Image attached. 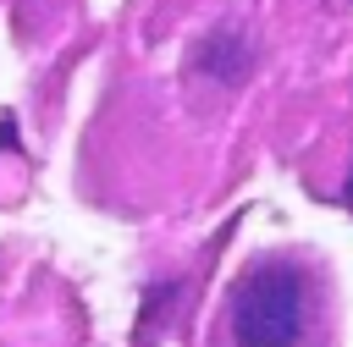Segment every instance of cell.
Listing matches in <instances>:
<instances>
[{
	"label": "cell",
	"instance_id": "obj_1",
	"mask_svg": "<svg viewBox=\"0 0 353 347\" xmlns=\"http://www.w3.org/2000/svg\"><path fill=\"white\" fill-rule=\"evenodd\" d=\"M309 319V281L287 259L248 264L232 286V347H298Z\"/></svg>",
	"mask_w": 353,
	"mask_h": 347
},
{
	"label": "cell",
	"instance_id": "obj_2",
	"mask_svg": "<svg viewBox=\"0 0 353 347\" xmlns=\"http://www.w3.org/2000/svg\"><path fill=\"white\" fill-rule=\"evenodd\" d=\"M193 66H199L204 77H215V83H243L248 66H254V50H248V39H243L237 28H221V33H210V39L199 44Z\"/></svg>",
	"mask_w": 353,
	"mask_h": 347
},
{
	"label": "cell",
	"instance_id": "obj_3",
	"mask_svg": "<svg viewBox=\"0 0 353 347\" xmlns=\"http://www.w3.org/2000/svg\"><path fill=\"white\" fill-rule=\"evenodd\" d=\"M11 143H17V127H11V121H0V149H11Z\"/></svg>",
	"mask_w": 353,
	"mask_h": 347
},
{
	"label": "cell",
	"instance_id": "obj_4",
	"mask_svg": "<svg viewBox=\"0 0 353 347\" xmlns=\"http://www.w3.org/2000/svg\"><path fill=\"white\" fill-rule=\"evenodd\" d=\"M347 209H353V176H347Z\"/></svg>",
	"mask_w": 353,
	"mask_h": 347
}]
</instances>
